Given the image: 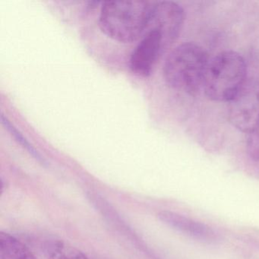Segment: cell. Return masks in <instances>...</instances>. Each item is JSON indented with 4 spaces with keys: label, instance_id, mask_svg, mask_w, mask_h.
I'll use <instances>...</instances> for the list:
<instances>
[{
    "label": "cell",
    "instance_id": "10",
    "mask_svg": "<svg viewBox=\"0 0 259 259\" xmlns=\"http://www.w3.org/2000/svg\"><path fill=\"white\" fill-rule=\"evenodd\" d=\"M1 121H2L3 125L10 132L11 136H13V138L16 139L18 143L20 144L24 148H25V149L28 151V153H29L32 157H34L36 160H38L40 163H45V160L42 158L40 154L34 149V147H33L32 145L28 142V141L24 137L23 135L13 125V124L10 122V121L9 120L7 117H6L4 114L1 115Z\"/></svg>",
    "mask_w": 259,
    "mask_h": 259
},
{
    "label": "cell",
    "instance_id": "5",
    "mask_svg": "<svg viewBox=\"0 0 259 259\" xmlns=\"http://www.w3.org/2000/svg\"><path fill=\"white\" fill-rule=\"evenodd\" d=\"M184 19V10L176 3L171 1L154 2L147 31L151 29L160 31L168 48L178 38Z\"/></svg>",
    "mask_w": 259,
    "mask_h": 259
},
{
    "label": "cell",
    "instance_id": "11",
    "mask_svg": "<svg viewBox=\"0 0 259 259\" xmlns=\"http://www.w3.org/2000/svg\"><path fill=\"white\" fill-rule=\"evenodd\" d=\"M246 151L252 160H259V122L248 133Z\"/></svg>",
    "mask_w": 259,
    "mask_h": 259
},
{
    "label": "cell",
    "instance_id": "3",
    "mask_svg": "<svg viewBox=\"0 0 259 259\" xmlns=\"http://www.w3.org/2000/svg\"><path fill=\"white\" fill-rule=\"evenodd\" d=\"M246 64L235 51H224L209 61L203 89L207 98L230 102L246 81Z\"/></svg>",
    "mask_w": 259,
    "mask_h": 259
},
{
    "label": "cell",
    "instance_id": "7",
    "mask_svg": "<svg viewBox=\"0 0 259 259\" xmlns=\"http://www.w3.org/2000/svg\"><path fill=\"white\" fill-rule=\"evenodd\" d=\"M157 218L171 228L198 240L210 242L216 239V235L210 227L176 212L162 210L159 212Z\"/></svg>",
    "mask_w": 259,
    "mask_h": 259
},
{
    "label": "cell",
    "instance_id": "4",
    "mask_svg": "<svg viewBox=\"0 0 259 259\" xmlns=\"http://www.w3.org/2000/svg\"><path fill=\"white\" fill-rule=\"evenodd\" d=\"M229 103L232 125L242 133H249L259 122L258 80H246Z\"/></svg>",
    "mask_w": 259,
    "mask_h": 259
},
{
    "label": "cell",
    "instance_id": "9",
    "mask_svg": "<svg viewBox=\"0 0 259 259\" xmlns=\"http://www.w3.org/2000/svg\"><path fill=\"white\" fill-rule=\"evenodd\" d=\"M48 259H89L78 248L63 240H52L45 244Z\"/></svg>",
    "mask_w": 259,
    "mask_h": 259
},
{
    "label": "cell",
    "instance_id": "1",
    "mask_svg": "<svg viewBox=\"0 0 259 259\" xmlns=\"http://www.w3.org/2000/svg\"><path fill=\"white\" fill-rule=\"evenodd\" d=\"M154 2L107 1L99 17L101 31L115 41L130 44L146 34Z\"/></svg>",
    "mask_w": 259,
    "mask_h": 259
},
{
    "label": "cell",
    "instance_id": "6",
    "mask_svg": "<svg viewBox=\"0 0 259 259\" xmlns=\"http://www.w3.org/2000/svg\"><path fill=\"white\" fill-rule=\"evenodd\" d=\"M166 49L161 33L155 29L148 30L132 53L130 69L139 76H149L156 62Z\"/></svg>",
    "mask_w": 259,
    "mask_h": 259
},
{
    "label": "cell",
    "instance_id": "2",
    "mask_svg": "<svg viewBox=\"0 0 259 259\" xmlns=\"http://www.w3.org/2000/svg\"><path fill=\"white\" fill-rule=\"evenodd\" d=\"M209 61L207 53L199 45L192 42L182 44L166 58L163 78L172 89L196 95L203 88Z\"/></svg>",
    "mask_w": 259,
    "mask_h": 259
},
{
    "label": "cell",
    "instance_id": "8",
    "mask_svg": "<svg viewBox=\"0 0 259 259\" xmlns=\"http://www.w3.org/2000/svg\"><path fill=\"white\" fill-rule=\"evenodd\" d=\"M1 259H37L23 242L9 233H0Z\"/></svg>",
    "mask_w": 259,
    "mask_h": 259
}]
</instances>
